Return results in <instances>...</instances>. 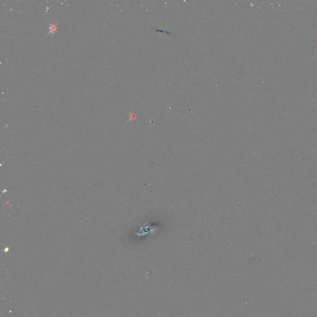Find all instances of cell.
Masks as SVG:
<instances>
[{
	"instance_id": "obj_1",
	"label": "cell",
	"mask_w": 317,
	"mask_h": 317,
	"mask_svg": "<svg viewBox=\"0 0 317 317\" xmlns=\"http://www.w3.org/2000/svg\"><path fill=\"white\" fill-rule=\"evenodd\" d=\"M48 32L47 34V35L45 36V37H47L48 35H49V34H55L58 30V24H59V23L57 22V23H54L53 24H50L49 23H48Z\"/></svg>"
},
{
	"instance_id": "obj_2",
	"label": "cell",
	"mask_w": 317,
	"mask_h": 317,
	"mask_svg": "<svg viewBox=\"0 0 317 317\" xmlns=\"http://www.w3.org/2000/svg\"><path fill=\"white\" fill-rule=\"evenodd\" d=\"M136 118V115L134 113H130L129 115V120H134Z\"/></svg>"
}]
</instances>
